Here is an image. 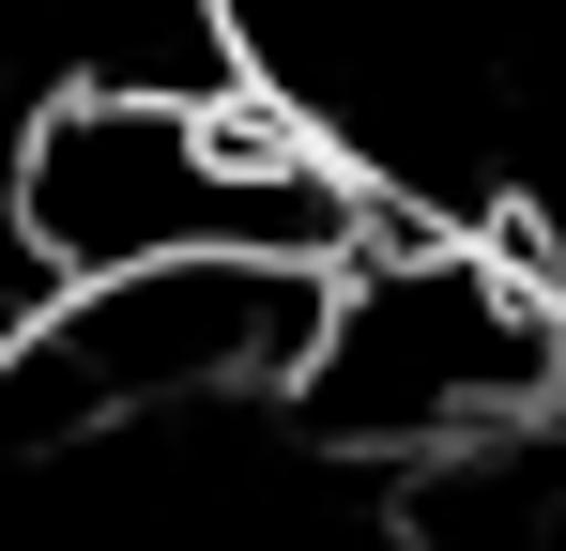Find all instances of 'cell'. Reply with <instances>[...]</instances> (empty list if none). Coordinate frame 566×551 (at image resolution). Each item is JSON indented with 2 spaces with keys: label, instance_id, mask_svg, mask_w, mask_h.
<instances>
[{
  "label": "cell",
  "instance_id": "obj_1",
  "mask_svg": "<svg viewBox=\"0 0 566 551\" xmlns=\"http://www.w3.org/2000/svg\"><path fill=\"white\" fill-rule=\"evenodd\" d=\"M0 246H15V322H46L62 291L154 276V261H306V276H353L382 246V199L276 92L77 77V92H31V123H15Z\"/></svg>",
  "mask_w": 566,
  "mask_h": 551
},
{
  "label": "cell",
  "instance_id": "obj_2",
  "mask_svg": "<svg viewBox=\"0 0 566 551\" xmlns=\"http://www.w3.org/2000/svg\"><path fill=\"white\" fill-rule=\"evenodd\" d=\"M552 398H566V276L505 261L490 230L382 215V246L337 276V322H322V367H306L291 429L398 490V475L490 445Z\"/></svg>",
  "mask_w": 566,
  "mask_h": 551
},
{
  "label": "cell",
  "instance_id": "obj_3",
  "mask_svg": "<svg viewBox=\"0 0 566 551\" xmlns=\"http://www.w3.org/2000/svg\"><path fill=\"white\" fill-rule=\"evenodd\" d=\"M322 322H337V276L306 261L93 276L0 337V429L15 459H77L107 429H169V414H291L322 367Z\"/></svg>",
  "mask_w": 566,
  "mask_h": 551
}]
</instances>
